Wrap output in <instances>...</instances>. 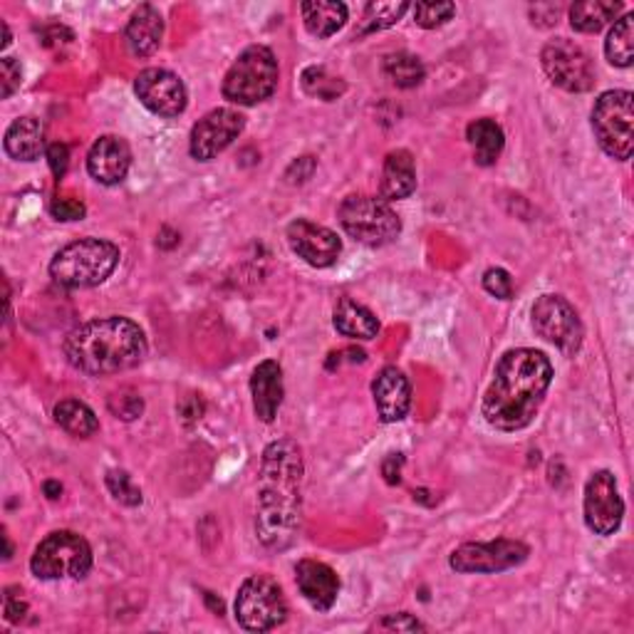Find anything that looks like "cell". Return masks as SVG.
Here are the masks:
<instances>
[{
	"instance_id": "1",
	"label": "cell",
	"mask_w": 634,
	"mask_h": 634,
	"mask_svg": "<svg viewBox=\"0 0 634 634\" xmlns=\"http://www.w3.org/2000/svg\"><path fill=\"white\" fill-rule=\"evenodd\" d=\"M303 454L293 438L273 442L263 452L255 533L271 550H285L300 530L303 518Z\"/></svg>"
},
{
	"instance_id": "2",
	"label": "cell",
	"mask_w": 634,
	"mask_h": 634,
	"mask_svg": "<svg viewBox=\"0 0 634 634\" xmlns=\"http://www.w3.org/2000/svg\"><path fill=\"white\" fill-rule=\"evenodd\" d=\"M553 382V364L540 350L518 347L496 364L480 414L498 432H520L533 422Z\"/></svg>"
},
{
	"instance_id": "3",
	"label": "cell",
	"mask_w": 634,
	"mask_h": 634,
	"mask_svg": "<svg viewBox=\"0 0 634 634\" xmlns=\"http://www.w3.org/2000/svg\"><path fill=\"white\" fill-rule=\"evenodd\" d=\"M63 352L75 370L102 377L119 374L145 362L147 335L129 317H99L75 327L65 337Z\"/></svg>"
},
{
	"instance_id": "4",
	"label": "cell",
	"mask_w": 634,
	"mask_h": 634,
	"mask_svg": "<svg viewBox=\"0 0 634 634\" xmlns=\"http://www.w3.org/2000/svg\"><path fill=\"white\" fill-rule=\"evenodd\" d=\"M121 258L119 249L105 239H82L65 245L50 263V278L65 290H85L105 283Z\"/></svg>"
},
{
	"instance_id": "5",
	"label": "cell",
	"mask_w": 634,
	"mask_h": 634,
	"mask_svg": "<svg viewBox=\"0 0 634 634\" xmlns=\"http://www.w3.org/2000/svg\"><path fill=\"white\" fill-rule=\"evenodd\" d=\"M278 77L281 70L273 50L265 45H251L243 50L223 77V97L241 107L261 105V102L273 97Z\"/></svg>"
},
{
	"instance_id": "6",
	"label": "cell",
	"mask_w": 634,
	"mask_h": 634,
	"mask_svg": "<svg viewBox=\"0 0 634 634\" xmlns=\"http://www.w3.org/2000/svg\"><path fill=\"white\" fill-rule=\"evenodd\" d=\"M337 219H340V226L347 236L362 245H370V249L390 245L402 233V219L397 216L390 201L364 197V193L347 197L337 209Z\"/></svg>"
},
{
	"instance_id": "7",
	"label": "cell",
	"mask_w": 634,
	"mask_h": 634,
	"mask_svg": "<svg viewBox=\"0 0 634 634\" xmlns=\"http://www.w3.org/2000/svg\"><path fill=\"white\" fill-rule=\"evenodd\" d=\"M634 95L627 89H610L592 107V131L607 157L627 161L634 149Z\"/></svg>"
},
{
	"instance_id": "8",
	"label": "cell",
	"mask_w": 634,
	"mask_h": 634,
	"mask_svg": "<svg viewBox=\"0 0 634 634\" xmlns=\"http://www.w3.org/2000/svg\"><path fill=\"white\" fill-rule=\"evenodd\" d=\"M30 570L40 580H80L92 570V548L73 530H55L35 548Z\"/></svg>"
},
{
	"instance_id": "9",
	"label": "cell",
	"mask_w": 634,
	"mask_h": 634,
	"mask_svg": "<svg viewBox=\"0 0 634 634\" xmlns=\"http://www.w3.org/2000/svg\"><path fill=\"white\" fill-rule=\"evenodd\" d=\"M236 620L249 632H271L288 617V602L283 588L271 575H251L239 588Z\"/></svg>"
},
{
	"instance_id": "10",
	"label": "cell",
	"mask_w": 634,
	"mask_h": 634,
	"mask_svg": "<svg viewBox=\"0 0 634 634\" xmlns=\"http://www.w3.org/2000/svg\"><path fill=\"white\" fill-rule=\"evenodd\" d=\"M533 330L570 357L580 352L585 340V327L578 310L562 295H540L533 305Z\"/></svg>"
},
{
	"instance_id": "11",
	"label": "cell",
	"mask_w": 634,
	"mask_h": 634,
	"mask_svg": "<svg viewBox=\"0 0 634 634\" xmlns=\"http://www.w3.org/2000/svg\"><path fill=\"white\" fill-rule=\"evenodd\" d=\"M530 550L520 540L498 538L490 543H464L458 546L448 566L452 570L462 572V575H494V572H504L510 568H518L520 562H526Z\"/></svg>"
},
{
	"instance_id": "12",
	"label": "cell",
	"mask_w": 634,
	"mask_h": 634,
	"mask_svg": "<svg viewBox=\"0 0 634 634\" xmlns=\"http://www.w3.org/2000/svg\"><path fill=\"white\" fill-rule=\"evenodd\" d=\"M546 75L566 92H588L595 85V65L580 45L568 38L550 40L540 53Z\"/></svg>"
},
{
	"instance_id": "13",
	"label": "cell",
	"mask_w": 634,
	"mask_h": 634,
	"mask_svg": "<svg viewBox=\"0 0 634 634\" xmlns=\"http://www.w3.org/2000/svg\"><path fill=\"white\" fill-rule=\"evenodd\" d=\"M585 524L595 536L617 533L625 518V500L620 496L617 478L610 472L592 474L585 484Z\"/></svg>"
},
{
	"instance_id": "14",
	"label": "cell",
	"mask_w": 634,
	"mask_h": 634,
	"mask_svg": "<svg viewBox=\"0 0 634 634\" xmlns=\"http://www.w3.org/2000/svg\"><path fill=\"white\" fill-rule=\"evenodd\" d=\"M245 129V117L239 109L221 107L209 112L207 117L199 119L191 129V157L199 161L216 159L221 151H226Z\"/></svg>"
},
{
	"instance_id": "15",
	"label": "cell",
	"mask_w": 634,
	"mask_h": 634,
	"mask_svg": "<svg viewBox=\"0 0 634 634\" xmlns=\"http://www.w3.org/2000/svg\"><path fill=\"white\" fill-rule=\"evenodd\" d=\"M135 95L159 117H179L189 105V92L179 75L163 67H149L135 80Z\"/></svg>"
},
{
	"instance_id": "16",
	"label": "cell",
	"mask_w": 634,
	"mask_h": 634,
	"mask_svg": "<svg viewBox=\"0 0 634 634\" xmlns=\"http://www.w3.org/2000/svg\"><path fill=\"white\" fill-rule=\"evenodd\" d=\"M288 245L298 258L313 265V268H330L342 253V241L337 239V233L308 219L290 223Z\"/></svg>"
},
{
	"instance_id": "17",
	"label": "cell",
	"mask_w": 634,
	"mask_h": 634,
	"mask_svg": "<svg viewBox=\"0 0 634 634\" xmlns=\"http://www.w3.org/2000/svg\"><path fill=\"white\" fill-rule=\"evenodd\" d=\"M131 167V149L121 137L105 135L92 145L87 155V171L89 177L105 183V187H115L127 177Z\"/></svg>"
},
{
	"instance_id": "18",
	"label": "cell",
	"mask_w": 634,
	"mask_h": 634,
	"mask_svg": "<svg viewBox=\"0 0 634 634\" xmlns=\"http://www.w3.org/2000/svg\"><path fill=\"white\" fill-rule=\"evenodd\" d=\"M372 397L377 414L384 424H397L409 414L412 406V387L402 370L397 367H384L372 382Z\"/></svg>"
},
{
	"instance_id": "19",
	"label": "cell",
	"mask_w": 634,
	"mask_h": 634,
	"mask_svg": "<svg viewBox=\"0 0 634 634\" xmlns=\"http://www.w3.org/2000/svg\"><path fill=\"white\" fill-rule=\"evenodd\" d=\"M295 582H298L300 595L310 602L317 612H327L340 592V578L337 572L320 560L305 558L295 566Z\"/></svg>"
},
{
	"instance_id": "20",
	"label": "cell",
	"mask_w": 634,
	"mask_h": 634,
	"mask_svg": "<svg viewBox=\"0 0 634 634\" xmlns=\"http://www.w3.org/2000/svg\"><path fill=\"white\" fill-rule=\"evenodd\" d=\"M251 394H253V409L261 422L271 424L278 416V409L283 404V370L278 362L265 360L253 370L251 377Z\"/></svg>"
},
{
	"instance_id": "21",
	"label": "cell",
	"mask_w": 634,
	"mask_h": 634,
	"mask_svg": "<svg viewBox=\"0 0 634 634\" xmlns=\"http://www.w3.org/2000/svg\"><path fill=\"white\" fill-rule=\"evenodd\" d=\"M163 38V18L155 6H139L135 15L129 18V25L125 30V40L129 53L135 57H149L155 55Z\"/></svg>"
},
{
	"instance_id": "22",
	"label": "cell",
	"mask_w": 634,
	"mask_h": 634,
	"mask_svg": "<svg viewBox=\"0 0 634 634\" xmlns=\"http://www.w3.org/2000/svg\"><path fill=\"white\" fill-rule=\"evenodd\" d=\"M6 155L15 161H35L45 149V129L35 117H20L8 127L3 139Z\"/></svg>"
},
{
	"instance_id": "23",
	"label": "cell",
	"mask_w": 634,
	"mask_h": 634,
	"mask_svg": "<svg viewBox=\"0 0 634 634\" xmlns=\"http://www.w3.org/2000/svg\"><path fill=\"white\" fill-rule=\"evenodd\" d=\"M416 189V167L414 157L406 149L390 151L382 169V199L402 201L409 199Z\"/></svg>"
},
{
	"instance_id": "24",
	"label": "cell",
	"mask_w": 634,
	"mask_h": 634,
	"mask_svg": "<svg viewBox=\"0 0 634 634\" xmlns=\"http://www.w3.org/2000/svg\"><path fill=\"white\" fill-rule=\"evenodd\" d=\"M332 323L337 332L350 337V340H374L380 335V320H377L374 313L350 298L337 303Z\"/></svg>"
},
{
	"instance_id": "25",
	"label": "cell",
	"mask_w": 634,
	"mask_h": 634,
	"mask_svg": "<svg viewBox=\"0 0 634 634\" xmlns=\"http://www.w3.org/2000/svg\"><path fill=\"white\" fill-rule=\"evenodd\" d=\"M305 30L313 38H332L347 23V6L337 0H308L300 6Z\"/></svg>"
},
{
	"instance_id": "26",
	"label": "cell",
	"mask_w": 634,
	"mask_h": 634,
	"mask_svg": "<svg viewBox=\"0 0 634 634\" xmlns=\"http://www.w3.org/2000/svg\"><path fill=\"white\" fill-rule=\"evenodd\" d=\"M466 139L474 149V159L478 167H494L500 151L506 147V135L494 119H476L466 129Z\"/></svg>"
},
{
	"instance_id": "27",
	"label": "cell",
	"mask_w": 634,
	"mask_h": 634,
	"mask_svg": "<svg viewBox=\"0 0 634 634\" xmlns=\"http://www.w3.org/2000/svg\"><path fill=\"white\" fill-rule=\"evenodd\" d=\"M622 3H602V0H582L570 8V25L578 33H600L602 28L620 15Z\"/></svg>"
},
{
	"instance_id": "28",
	"label": "cell",
	"mask_w": 634,
	"mask_h": 634,
	"mask_svg": "<svg viewBox=\"0 0 634 634\" xmlns=\"http://www.w3.org/2000/svg\"><path fill=\"white\" fill-rule=\"evenodd\" d=\"M55 422L63 426L70 436L77 438H89L92 434L99 432V419L85 402H77V399H63V402L55 406Z\"/></svg>"
},
{
	"instance_id": "29",
	"label": "cell",
	"mask_w": 634,
	"mask_h": 634,
	"mask_svg": "<svg viewBox=\"0 0 634 634\" xmlns=\"http://www.w3.org/2000/svg\"><path fill=\"white\" fill-rule=\"evenodd\" d=\"M605 55L610 65L615 67H630L634 60V15L627 13L625 18L615 20L610 35L605 40Z\"/></svg>"
},
{
	"instance_id": "30",
	"label": "cell",
	"mask_w": 634,
	"mask_h": 634,
	"mask_svg": "<svg viewBox=\"0 0 634 634\" xmlns=\"http://www.w3.org/2000/svg\"><path fill=\"white\" fill-rule=\"evenodd\" d=\"M384 75L390 77L397 87L412 89L416 85H422V80L426 75L424 63L412 53H394L384 57Z\"/></svg>"
},
{
	"instance_id": "31",
	"label": "cell",
	"mask_w": 634,
	"mask_h": 634,
	"mask_svg": "<svg viewBox=\"0 0 634 634\" xmlns=\"http://www.w3.org/2000/svg\"><path fill=\"white\" fill-rule=\"evenodd\" d=\"M406 10H412V6L404 3V0H399V3H370L364 8V18L357 35L380 33V30L397 25L406 15Z\"/></svg>"
},
{
	"instance_id": "32",
	"label": "cell",
	"mask_w": 634,
	"mask_h": 634,
	"mask_svg": "<svg viewBox=\"0 0 634 634\" xmlns=\"http://www.w3.org/2000/svg\"><path fill=\"white\" fill-rule=\"evenodd\" d=\"M303 89L308 92L310 97L332 102V99L340 97L347 87L340 77L327 75L325 67H308L303 73Z\"/></svg>"
},
{
	"instance_id": "33",
	"label": "cell",
	"mask_w": 634,
	"mask_h": 634,
	"mask_svg": "<svg viewBox=\"0 0 634 634\" xmlns=\"http://www.w3.org/2000/svg\"><path fill=\"white\" fill-rule=\"evenodd\" d=\"M105 484H107V490L112 494V498L117 500V504L129 506V508L141 506V488L135 484V478H131L127 472L115 468V472L107 474Z\"/></svg>"
},
{
	"instance_id": "34",
	"label": "cell",
	"mask_w": 634,
	"mask_h": 634,
	"mask_svg": "<svg viewBox=\"0 0 634 634\" xmlns=\"http://www.w3.org/2000/svg\"><path fill=\"white\" fill-rule=\"evenodd\" d=\"M412 10H414L416 25H422L426 30L442 28L456 15L454 3H416L412 6Z\"/></svg>"
},
{
	"instance_id": "35",
	"label": "cell",
	"mask_w": 634,
	"mask_h": 634,
	"mask_svg": "<svg viewBox=\"0 0 634 634\" xmlns=\"http://www.w3.org/2000/svg\"><path fill=\"white\" fill-rule=\"evenodd\" d=\"M109 412L125 419V422H135V419L145 412V402L141 397L131 390H119L109 397Z\"/></svg>"
},
{
	"instance_id": "36",
	"label": "cell",
	"mask_w": 634,
	"mask_h": 634,
	"mask_svg": "<svg viewBox=\"0 0 634 634\" xmlns=\"http://www.w3.org/2000/svg\"><path fill=\"white\" fill-rule=\"evenodd\" d=\"M484 288L500 300L514 298V278H510V273L504 268L486 271L484 273Z\"/></svg>"
},
{
	"instance_id": "37",
	"label": "cell",
	"mask_w": 634,
	"mask_h": 634,
	"mask_svg": "<svg viewBox=\"0 0 634 634\" xmlns=\"http://www.w3.org/2000/svg\"><path fill=\"white\" fill-rule=\"evenodd\" d=\"M20 82H23V70L20 63L13 57L0 60V97L8 99L13 97V92L20 89Z\"/></svg>"
},
{
	"instance_id": "38",
	"label": "cell",
	"mask_w": 634,
	"mask_h": 634,
	"mask_svg": "<svg viewBox=\"0 0 634 634\" xmlns=\"http://www.w3.org/2000/svg\"><path fill=\"white\" fill-rule=\"evenodd\" d=\"M50 213H53V219L57 221H80V219H85L87 209H85V203L77 199L60 197L50 203Z\"/></svg>"
},
{
	"instance_id": "39",
	"label": "cell",
	"mask_w": 634,
	"mask_h": 634,
	"mask_svg": "<svg viewBox=\"0 0 634 634\" xmlns=\"http://www.w3.org/2000/svg\"><path fill=\"white\" fill-rule=\"evenodd\" d=\"M374 630L382 632H424V625L409 612H399V615H387Z\"/></svg>"
},
{
	"instance_id": "40",
	"label": "cell",
	"mask_w": 634,
	"mask_h": 634,
	"mask_svg": "<svg viewBox=\"0 0 634 634\" xmlns=\"http://www.w3.org/2000/svg\"><path fill=\"white\" fill-rule=\"evenodd\" d=\"M45 157H47L50 169H53L55 173V179H63L70 167V149L65 145H60V141H55V145L47 147Z\"/></svg>"
},
{
	"instance_id": "41",
	"label": "cell",
	"mask_w": 634,
	"mask_h": 634,
	"mask_svg": "<svg viewBox=\"0 0 634 634\" xmlns=\"http://www.w3.org/2000/svg\"><path fill=\"white\" fill-rule=\"evenodd\" d=\"M15 588H8L6 595H3V615L8 622H20L28 615V602L15 595Z\"/></svg>"
},
{
	"instance_id": "42",
	"label": "cell",
	"mask_w": 634,
	"mask_h": 634,
	"mask_svg": "<svg viewBox=\"0 0 634 634\" xmlns=\"http://www.w3.org/2000/svg\"><path fill=\"white\" fill-rule=\"evenodd\" d=\"M402 466H404V456L402 454H390L384 458L382 464V474L387 478V484L397 486L402 480Z\"/></svg>"
},
{
	"instance_id": "43",
	"label": "cell",
	"mask_w": 634,
	"mask_h": 634,
	"mask_svg": "<svg viewBox=\"0 0 634 634\" xmlns=\"http://www.w3.org/2000/svg\"><path fill=\"white\" fill-rule=\"evenodd\" d=\"M43 488H45V496H47L50 500H55V498H60V494H63V486L55 484V480H47V484H45Z\"/></svg>"
},
{
	"instance_id": "44",
	"label": "cell",
	"mask_w": 634,
	"mask_h": 634,
	"mask_svg": "<svg viewBox=\"0 0 634 634\" xmlns=\"http://www.w3.org/2000/svg\"><path fill=\"white\" fill-rule=\"evenodd\" d=\"M0 30H3V40H0V50H6L10 45V28L8 23H0Z\"/></svg>"
}]
</instances>
